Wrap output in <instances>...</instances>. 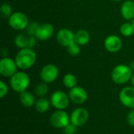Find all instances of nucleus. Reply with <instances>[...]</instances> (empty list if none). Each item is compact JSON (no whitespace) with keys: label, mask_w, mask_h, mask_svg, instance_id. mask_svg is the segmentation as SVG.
I'll list each match as a JSON object with an SVG mask.
<instances>
[{"label":"nucleus","mask_w":134,"mask_h":134,"mask_svg":"<svg viewBox=\"0 0 134 134\" xmlns=\"http://www.w3.org/2000/svg\"><path fill=\"white\" fill-rule=\"evenodd\" d=\"M54 27L51 24L45 23L39 24L36 33L35 35V38L40 41H47L53 35Z\"/></svg>","instance_id":"obj_14"},{"label":"nucleus","mask_w":134,"mask_h":134,"mask_svg":"<svg viewBox=\"0 0 134 134\" xmlns=\"http://www.w3.org/2000/svg\"><path fill=\"white\" fill-rule=\"evenodd\" d=\"M126 121L130 126H134V109H131L129 111L126 116Z\"/></svg>","instance_id":"obj_28"},{"label":"nucleus","mask_w":134,"mask_h":134,"mask_svg":"<svg viewBox=\"0 0 134 134\" xmlns=\"http://www.w3.org/2000/svg\"><path fill=\"white\" fill-rule=\"evenodd\" d=\"M8 86L6 83L3 81H0V97L4 98L8 93Z\"/></svg>","instance_id":"obj_27"},{"label":"nucleus","mask_w":134,"mask_h":134,"mask_svg":"<svg viewBox=\"0 0 134 134\" xmlns=\"http://www.w3.org/2000/svg\"><path fill=\"white\" fill-rule=\"evenodd\" d=\"M133 75V71L129 65L119 64L114 68L111 71V79L118 85H123L130 81Z\"/></svg>","instance_id":"obj_2"},{"label":"nucleus","mask_w":134,"mask_h":134,"mask_svg":"<svg viewBox=\"0 0 134 134\" xmlns=\"http://www.w3.org/2000/svg\"><path fill=\"white\" fill-rule=\"evenodd\" d=\"M67 51L71 56L76 57L80 53V46L76 42H74L73 44L67 47Z\"/></svg>","instance_id":"obj_24"},{"label":"nucleus","mask_w":134,"mask_h":134,"mask_svg":"<svg viewBox=\"0 0 134 134\" xmlns=\"http://www.w3.org/2000/svg\"><path fill=\"white\" fill-rule=\"evenodd\" d=\"M1 14L3 17L6 18V17H9L12 14H13V8L12 6L8 4V3H3L1 5Z\"/></svg>","instance_id":"obj_23"},{"label":"nucleus","mask_w":134,"mask_h":134,"mask_svg":"<svg viewBox=\"0 0 134 134\" xmlns=\"http://www.w3.org/2000/svg\"><path fill=\"white\" fill-rule=\"evenodd\" d=\"M57 40L58 43L64 47H68L75 42V33L68 28H62L59 30L57 34Z\"/></svg>","instance_id":"obj_12"},{"label":"nucleus","mask_w":134,"mask_h":134,"mask_svg":"<svg viewBox=\"0 0 134 134\" xmlns=\"http://www.w3.org/2000/svg\"><path fill=\"white\" fill-rule=\"evenodd\" d=\"M120 32L125 37H130L134 34V27L132 23L126 22L120 27Z\"/></svg>","instance_id":"obj_21"},{"label":"nucleus","mask_w":134,"mask_h":134,"mask_svg":"<svg viewBox=\"0 0 134 134\" xmlns=\"http://www.w3.org/2000/svg\"><path fill=\"white\" fill-rule=\"evenodd\" d=\"M70 100L76 104H84L88 99V93L86 90L81 86H75L72 89H70L68 93Z\"/></svg>","instance_id":"obj_11"},{"label":"nucleus","mask_w":134,"mask_h":134,"mask_svg":"<svg viewBox=\"0 0 134 134\" xmlns=\"http://www.w3.org/2000/svg\"><path fill=\"white\" fill-rule=\"evenodd\" d=\"M90 40V33L85 29H80L75 34V42L79 46H86Z\"/></svg>","instance_id":"obj_18"},{"label":"nucleus","mask_w":134,"mask_h":134,"mask_svg":"<svg viewBox=\"0 0 134 134\" xmlns=\"http://www.w3.org/2000/svg\"><path fill=\"white\" fill-rule=\"evenodd\" d=\"M48 91H49V87L47 86V83L43 82L38 84L35 88V93L36 96L39 97H44L48 93Z\"/></svg>","instance_id":"obj_22"},{"label":"nucleus","mask_w":134,"mask_h":134,"mask_svg":"<svg viewBox=\"0 0 134 134\" xmlns=\"http://www.w3.org/2000/svg\"><path fill=\"white\" fill-rule=\"evenodd\" d=\"M50 101L45 97H39L35 104V110L39 113H45L49 111L50 107Z\"/></svg>","instance_id":"obj_19"},{"label":"nucleus","mask_w":134,"mask_h":134,"mask_svg":"<svg viewBox=\"0 0 134 134\" xmlns=\"http://www.w3.org/2000/svg\"><path fill=\"white\" fill-rule=\"evenodd\" d=\"M17 64L15 60L5 57L0 60V74L5 78H11L17 71Z\"/></svg>","instance_id":"obj_7"},{"label":"nucleus","mask_w":134,"mask_h":134,"mask_svg":"<svg viewBox=\"0 0 134 134\" xmlns=\"http://www.w3.org/2000/svg\"><path fill=\"white\" fill-rule=\"evenodd\" d=\"M20 104L25 108H31L35 105V98L34 95L27 91H24L20 93Z\"/></svg>","instance_id":"obj_17"},{"label":"nucleus","mask_w":134,"mask_h":134,"mask_svg":"<svg viewBox=\"0 0 134 134\" xmlns=\"http://www.w3.org/2000/svg\"><path fill=\"white\" fill-rule=\"evenodd\" d=\"M104 46L107 51L115 53L121 50L122 47V42L118 35H111L105 38Z\"/></svg>","instance_id":"obj_13"},{"label":"nucleus","mask_w":134,"mask_h":134,"mask_svg":"<svg viewBox=\"0 0 134 134\" xmlns=\"http://www.w3.org/2000/svg\"><path fill=\"white\" fill-rule=\"evenodd\" d=\"M112 1H115V2H120V1H122V0H112Z\"/></svg>","instance_id":"obj_31"},{"label":"nucleus","mask_w":134,"mask_h":134,"mask_svg":"<svg viewBox=\"0 0 134 134\" xmlns=\"http://www.w3.org/2000/svg\"><path fill=\"white\" fill-rule=\"evenodd\" d=\"M132 24H133V27H134V19L132 20Z\"/></svg>","instance_id":"obj_32"},{"label":"nucleus","mask_w":134,"mask_h":134,"mask_svg":"<svg viewBox=\"0 0 134 134\" xmlns=\"http://www.w3.org/2000/svg\"><path fill=\"white\" fill-rule=\"evenodd\" d=\"M39 24L36 22H31L29 24V25L27 26V35H32V36H35V33H36V31L38 27Z\"/></svg>","instance_id":"obj_25"},{"label":"nucleus","mask_w":134,"mask_h":134,"mask_svg":"<svg viewBox=\"0 0 134 134\" xmlns=\"http://www.w3.org/2000/svg\"><path fill=\"white\" fill-rule=\"evenodd\" d=\"M89 116V112L85 108H78L75 109L70 115L71 123L77 127L82 126L88 122Z\"/></svg>","instance_id":"obj_9"},{"label":"nucleus","mask_w":134,"mask_h":134,"mask_svg":"<svg viewBox=\"0 0 134 134\" xmlns=\"http://www.w3.org/2000/svg\"><path fill=\"white\" fill-rule=\"evenodd\" d=\"M122 17L127 20L134 19V2L132 0H126L123 2L120 9Z\"/></svg>","instance_id":"obj_16"},{"label":"nucleus","mask_w":134,"mask_h":134,"mask_svg":"<svg viewBox=\"0 0 134 134\" xmlns=\"http://www.w3.org/2000/svg\"><path fill=\"white\" fill-rule=\"evenodd\" d=\"M36 38L32 35H18L15 38V45L19 49L30 48L33 49V47L36 44Z\"/></svg>","instance_id":"obj_15"},{"label":"nucleus","mask_w":134,"mask_h":134,"mask_svg":"<svg viewBox=\"0 0 134 134\" xmlns=\"http://www.w3.org/2000/svg\"><path fill=\"white\" fill-rule=\"evenodd\" d=\"M119 100L123 106L130 109H134L133 86L124 87L119 93Z\"/></svg>","instance_id":"obj_10"},{"label":"nucleus","mask_w":134,"mask_h":134,"mask_svg":"<svg viewBox=\"0 0 134 134\" xmlns=\"http://www.w3.org/2000/svg\"><path fill=\"white\" fill-rule=\"evenodd\" d=\"M130 82H131V84H132V86H133L134 87V73H133L132 78H131V79H130Z\"/></svg>","instance_id":"obj_29"},{"label":"nucleus","mask_w":134,"mask_h":134,"mask_svg":"<svg viewBox=\"0 0 134 134\" xmlns=\"http://www.w3.org/2000/svg\"><path fill=\"white\" fill-rule=\"evenodd\" d=\"M77 78L75 75L68 73L63 78V84L66 88L72 89L77 86Z\"/></svg>","instance_id":"obj_20"},{"label":"nucleus","mask_w":134,"mask_h":134,"mask_svg":"<svg viewBox=\"0 0 134 134\" xmlns=\"http://www.w3.org/2000/svg\"><path fill=\"white\" fill-rule=\"evenodd\" d=\"M9 25L17 31H22L27 27L29 20L27 16L22 12H15L8 19Z\"/></svg>","instance_id":"obj_5"},{"label":"nucleus","mask_w":134,"mask_h":134,"mask_svg":"<svg viewBox=\"0 0 134 134\" xmlns=\"http://www.w3.org/2000/svg\"><path fill=\"white\" fill-rule=\"evenodd\" d=\"M50 103L57 110H65L69 106L70 98L66 93L61 90H57L52 93Z\"/></svg>","instance_id":"obj_6"},{"label":"nucleus","mask_w":134,"mask_h":134,"mask_svg":"<svg viewBox=\"0 0 134 134\" xmlns=\"http://www.w3.org/2000/svg\"><path fill=\"white\" fill-rule=\"evenodd\" d=\"M129 66L130 67V68L132 69V71H134V60L132 61V62H130V64Z\"/></svg>","instance_id":"obj_30"},{"label":"nucleus","mask_w":134,"mask_h":134,"mask_svg":"<svg viewBox=\"0 0 134 134\" xmlns=\"http://www.w3.org/2000/svg\"><path fill=\"white\" fill-rule=\"evenodd\" d=\"M59 70L58 68L53 64L45 65L40 71V78L43 82L52 83L58 77Z\"/></svg>","instance_id":"obj_8"},{"label":"nucleus","mask_w":134,"mask_h":134,"mask_svg":"<svg viewBox=\"0 0 134 134\" xmlns=\"http://www.w3.org/2000/svg\"><path fill=\"white\" fill-rule=\"evenodd\" d=\"M49 122L54 128L64 129L71 122L70 115L64 110H57L51 115Z\"/></svg>","instance_id":"obj_4"},{"label":"nucleus","mask_w":134,"mask_h":134,"mask_svg":"<svg viewBox=\"0 0 134 134\" xmlns=\"http://www.w3.org/2000/svg\"><path fill=\"white\" fill-rule=\"evenodd\" d=\"M64 134H75L77 133V126L72 123H69L67 126L63 129Z\"/></svg>","instance_id":"obj_26"},{"label":"nucleus","mask_w":134,"mask_h":134,"mask_svg":"<svg viewBox=\"0 0 134 134\" xmlns=\"http://www.w3.org/2000/svg\"><path fill=\"white\" fill-rule=\"evenodd\" d=\"M15 61L18 68L21 70H27L34 66L37 60L36 53L30 48L21 49L16 55Z\"/></svg>","instance_id":"obj_1"},{"label":"nucleus","mask_w":134,"mask_h":134,"mask_svg":"<svg viewBox=\"0 0 134 134\" xmlns=\"http://www.w3.org/2000/svg\"><path fill=\"white\" fill-rule=\"evenodd\" d=\"M9 85L13 90L16 93H21L27 91L30 85V77L24 71H16L11 78H9Z\"/></svg>","instance_id":"obj_3"}]
</instances>
